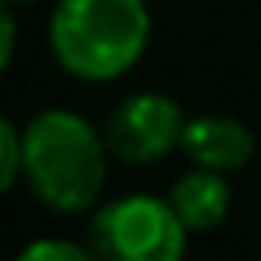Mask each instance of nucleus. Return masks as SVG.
Here are the masks:
<instances>
[{"label": "nucleus", "instance_id": "10", "mask_svg": "<svg viewBox=\"0 0 261 261\" xmlns=\"http://www.w3.org/2000/svg\"><path fill=\"white\" fill-rule=\"evenodd\" d=\"M8 4H12V8H15V4H38V0H8Z\"/></svg>", "mask_w": 261, "mask_h": 261}, {"label": "nucleus", "instance_id": "4", "mask_svg": "<svg viewBox=\"0 0 261 261\" xmlns=\"http://www.w3.org/2000/svg\"><path fill=\"white\" fill-rule=\"evenodd\" d=\"M186 110L163 91H137L125 95L110 110L102 125V137L110 155H118L129 167H151L167 159L170 151H182Z\"/></svg>", "mask_w": 261, "mask_h": 261}, {"label": "nucleus", "instance_id": "2", "mask_svg": "<svg viewBox=\"0 0 261 261\" xmlns=\"http://www.w3.org/2000/svg\"><path fill=\"white\" fill-rule=\"evenodd\" d=\"M151 42L148 0H57L49 53L80 84H114L144 61Z\"/></svg>", "mask_w": 261, "mask_h": 261}, {"label": "nucleus", "instance_id": "9", "mask_svg": "<svg viewBox=\"0 0 261 261\" xmlns=\"http://www.w3.org/2000/svg\"><path fill=\"white\" fill-rule=\"evenodd\" d=\"M15 46H19V27H15L12 4L0 0V76H4L8 65L15 61Z\"/></svg>", "mask_w": 261, "mask_h": 261}, {"label": "nucleus", "instance_id": "8", "mask_svg": "<svg viewBox=\"0 0 261 261\" xmlns=\"http://www.w3.org/2000/svg\"><path fill=\"white\" fill-rule=\"evenodd\" d=\"M15 261H95L87 242L72 239H34L15 254Z\"/></svg>", "mask_w": 261, "mask_h": 261}, {"label": "nucleus", "instance_id": "1", "mask_svg": "<svg viewBox=\"0 0 261 261\" xmlns=\"http://www.w3.org/2000/svg\"><path fill=\"white\" fill-rule=\"evenodd\" d=\"M106 159L102 129L68 106H46L23 125V182L57 216H84L102 204Z\"/></svg>", "mask_w": 261, "mask_h": 261}, {"label": "nucleus", "instance_id": "3", "mask_svg": "<svg viewBox=\"0 0 261 261\" xmlns=\"http://www.w3.org/2000/svg\"><path fill=\"white\" fill-rule=\"evenodd\" d=\"M87 250L95 261H186L190 231L167 197L121 193L91 212Z\"/></svg>", "mask_w": 261, "mask_h": 261}, {"label": "nucleus", "instance_id": "6", "mask_svg": "<svg viewBox=\"0 0 261 261\" xmlns=\"http://www.w3.org/2000/svg\"><path fill=\"white\" fill-rule=\"evenodd\" d=\"M167 201L174 216L186 223L190 235L201 231H216L231 212V182L227 174H216L204 167H190L186 174H178L167 190Z\"/></svg>", "mask_w": 261, "mask_h": 261}, {"label": "nucleus", "instance_id": "5", "mask_svg": "<svg viewBox=\"0 0 261 261\" xmlns=\"http://www.w3.org/2000/svg\"><path fill=\"white\" fill-rule=\"evenodd\" d=\"M254 151H257V137L239 118H227V114H197V118L186 121L182 155L193 167L216 170V174H231V170L250 167Z\"/></svg>", "mask_w": 261, "mask_h": 261}, {"label": "nucleus", "instance_id": "7", "mask_svg": "<svg viewBox=\"0 0 261 261\" xmlns=\"http://www.w3.org/2000/svg\"><path fill=\"white\" fill-rule=\"evenodd\" d=\"M15 178H23V129L0 114V197L15 186Z\"/></svg>", "mask_w": 261, "mask_h": 261}]
</instances>
